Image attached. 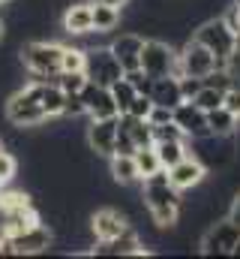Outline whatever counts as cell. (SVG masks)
I'll list each match as a JSON object with an SVG mask.
<instances>
[{
  "label": "cell",
  "mask_w": 240,
  "mask_h": 259,
  "mask_svg": "<svg viewBox=\"0 0 240 259\" xmlns=\"http://www.w3.org/2000/svg\"><path fill=\"white\" fill-rule=\"evenodd\" d=\"M105 3H111V6H117V9H123V6H126L129 0H105Z\"/></svg>",
  "instance_id": "e575fe53"
},
{
  "label": "cell",
  "mask_w": 240,
  "mask_h": 259,
  "mask_svg": "<svg viewBox=\"0 0 240 259\" xmlns=\"http://www.w3.org/2000/svg\"><path fill=\"white\" fill-rule=\"evenodd\" d=\"M129 229V214L123 208H96L90 214V235L96 241H105V238H117Z\"/></svg>",
  "instance_id": "7c38bea8"
},
{
  "label": "cell",
  "mask_w": 240,
  "mask_h": 259,
  "mask_svg": "<svg viewBox=\"0 0 240 259\" xmlns=\"http://www.w3.org/2000/svg\"><path fill=\"white\" fill-rule=\"evenodd\" d=\"M93 30L96 33H114L120 27V9L105 3V0H93Z\"/></svg>",
  "instance_id": "ffe728a7"
},
{
  "label": "cell",
  "mask_w": 240,
  "mask_h": 259,
  "mask_svg": "<svg viewBox=\"0 0 240 259\" xmlns=\"http://www.w3.org/2000/svg\"><path fill=\"white\" fill-rule=\"evenodd\" d=\"M222 106H225L231 115H237L240 118V88H234V84L225 88V100H222Z\"/></svg>",
  "instance_id": "d6a6232c"
},
{
  "label": "cell",
  "mask_w": 240,
  "mask_h": 259,
  "mask_svg": "<svg viewBox=\"0 0 240 259\" xmlns=\"http://www.w3.org/2000/svg\"><path fill=\"white\" fill-rule=\"evenodd\" d=\"M6 121L12 124L15 130H33V127H42L48 118L39 106V100L27 91V88H18L6 97V109H3Z\"/></svg>",
  "instance_id": "3957f363"
},
{
  "label": "cell",
  "mask_w": 240,
  "mask_h": 259,
  "mask_svg": "<svg viewBox=\"0 0 240 259\" xmlns=\"http://www.w3.org/2000/svg\"><path fill=\"white\" fill-rule=\"evenodd\" d=\"M192 39H198L201 46H207L219 61H228V55L237 49V30L222 18V15H213V18H204L198 27H195V33H192Z\"/></svg>",
  "instance_id": "7a4b0ae2"
},
{
  "label": "cell",
  "mask_w": 240,
  "mask_h": 259,
  "mask_svg": "<svg viewBox=\"0 0 240 259\" xmlns=\"http://www.w3.org/2000/svg\"><path fill=\"white\" fill-rule=\"evenodd\" d=\"M9 244H12V253H15V256H36V253H45V250L54 244V232H51L42 220H36V223H30L27 229L9 235Z\"/></svg>",
  "instance_id": "9c48e42d"
},
{
  "label": "cell",
  "mask_w": 240,
  "mask_h": 259,
  "mask_svg": "<svg viewBox=\"0 0 240 259\" xmlns=\"http://www.w3.org/2000/svg\"><path fill=\"white\" fill-rule=\"evenodd\" d=\"M18 175V157L3 145L0 148V184H12Z\"/></svg>",
  "instance_id": "83f0119b"
},
{
  "label": "cell",
  "mask_w": 240,
  "mask_h": 259,
  "mask_svg": "<svg viewBox=\"0 0 240 259\" xmlns=\"http://www.w3.org/2000/svg\"><path fill=\"white\" fill-rule=\"evenodd\" d=\"M108 175H111V181L120 184V187H132V184L141 181L132 154H111V157H108Z\"/></svg>",
  "instance_id": "ac0fdd59"
},
{
  "label": "cell",
  "mask_w": 240,
  "mask_h": 259,
  "mask_svg": "<svg viewBox=\"0 0 240 259\" xmlns=\"http://www.w3.org/2000/svg\"><path fill=\"white\" fill-rule=\"evenodd\" d=\"M87 78L102 84V88H111L117 78H123V66L120 61L114 58V52L108 46H93L87 49V66H84Z\"/></svg>",
  "instance_id": "ba28073f"
},
{
  "label": "cell",
  "mask_w": 240,
  "mask_h": 259,
  "mask_svg": "<svg viewBox=\"0 0 240 259\" xmlns=\"http://www.w3.org/2000/svg\"><path fill=\"white\" fill-rule=\"evenodd\" d=\"M237 241H240V226L237 223L228 220V217H216V220H210V223L204 226L198 247H201L204 256H231L234 247H237Z\"/></svg>",
  "instance_id": "277c9868"
},
{
  "label": "cell",
  "mask_w": 240,
  "mask_h": 259,
  "mask_svg": "<svg viewBox=\"0 0 240 259\" xmlns=\"http://www.w3.org/2000/svg\"><path fill=\"white\" fill-rule=\"evenodd\" d=\"M225 217L234 220V223L240 226V187L231 193V199H228V214H225Z\"/></svg>",
  "instance_id": "836d02e7"
},
{
  "label": "cell",
  "mask_w": 240,
  "mask_h": 259,
  "mask_svg": "<svg viewBox=\"0 0 240 259\" xmlns=\"http://www.w3.org/2000/svg\"><path fill=\"white\" fill-rule=\"evenodd\" d=\"M177 52H180V66H183V75L207 78L213 69H225V61H219V58H216L207 46H201L198 39H186Z\"/></svg>",
  "instance_id": "52a82bcc"
},
{
  "label": "cell",
  "mask_w": 240,
  "mask_h": 259,
  "mask_svg": "<svg viewBox=\"0 0 240 259\" xmlns=\"http://www.w3.org/2000/svg\"><path fill=\"white\" fill-rule=\"evenodd\" d=\"M159 160H162V169H171L174 163H180L186 154H189V142L186 139H171V142H153Z\"/></svg>",
  "instance_id": "7402d4cb"
},
{
  "label": "cell",
  "mask_w": 240,
  "mask_h": 259,
  "mask_svg": "<svg viewBox=\"0 0 240 259\" xmlns=\"http://www.w3.org/2000/svg\"><path fill=\"white\" fill-rule=\"evenodd\" d=\"M222 100H225V88H216V84H204L198 94H195V106L201 109V112H213V109H219L222 106Z\"/></svg>",
  "instance_id": "d4e9b609"
},
{
  "label": "cell",
  "mask_w": 240,
  "mask_h": 259,
  "mask_svg": "<svg viewBox=\"0 0 240 259\" xmlns=\"http://www.w3.org/2000/svg\"><path fill=\"white\" fill-rule=\"evenodd\" d=\"M234 3H237V6H240V0H234Z\"/></svg>",
  "instance_id": "f35d334b"
},
{
  "label": "cell",
  "mask_w": 240,
  "mask_h": 259,
  "mask_svg": "<svg viewBox=\"0 0 240 259\" xmlns=\"http://www.w3.org/2000/svg\"><path fill=\"white\" fill-rule=\"evenodd\" d=\"M3 36H6V21L0 18V42H3Z\"/></svg>",
  "instance_id": "d590c367"
},
{
  "label": "cell",
  "mask_w": 240,
  "mask_h": 259,
  "mask_svg": "<svg viewBox=\"0 0 240 259\" xmlns=\"http://www.w3.org/2000/svg\"><path fill=\"white\" fill-rule=\"evenodd\" d=\"M147 244L141 241V235L129 226L117 238H105V241H93L90 244V256H147Z\"/></svg>",
  "instance_id": "30bf717a"
},
{
  "label": "cell",
  "mask_w": 240,
  "mask_h": 259,
  "mask_svg": "<svg viewBox=\"0 0 240 259\" xmlns=\"http://www.w3.org/2000/svg\"><path fill=\"white\" fill-rule=\"evenodd\" d=\"M150 100L156 106H168L174 109L183 103V91H180V78L174 75H162V78H153V88H150Z\"/></svg>",
  "instance_id": "d6986e66"
},
{
  "label": "cell",
  "mask_w": 240,
  "mask_h": 259,
  "mask_svg": "<svg viewBox=\"0 0 240 259\" xmlns=\"http://www.w3.org/2000/svg\"><path fill=\"white\" fill-rule=\"evenodd\" d=\"M153 100H150V94H138L135 100H132V106H129V112H123V115H135V118H147L150 121V112H153Z\"/></svg>",
  "instance_id": "f546056e"
},
{
  "label": "cell",
  "mask_w": 240,
  "mask_h": 259,
  "mask_svg": "<svg viewBox=\"0 0 240 259\" xmlns=\"http://www.w3.org/2000/svg\"><path fill=\"white\" fill-rule=\"evenodd\" d=\"M60 58L63 46L51 39H30L18 49V61L33 78H54L60 72Z\"/></svg>",
  "instance_id": "6da1fadb"
},
{
  "label": "cell",
  "mask_w": 240,
  "mask_h": 259,
  "mask_svg": "<svg viewBox=\"0 0 240 259\" xmlns=\"http://www.w3.org/2000/svg\"><path fill=\"white\" fill-rule=\"evenodd\" d=\"M0 241H3V238H0Z\"/></svg>",
  "instance_id": "ab89813d"
},
{
  "label": "cell",
  "mask_w": 240,
  "mask_h": 259,
  "mask_svg": "<svg viewBox=\"0 0 240 259\" xmlns=\"http://www.w3.org/2000/svg\"><path fill=\"white\" fill-rule=\"evenodd\" d=\"M108 49L114 52V58L120 61L123 72H129V69H138V66H141V49H144V36H141L138 30H126V33L111 36Z\"/></svg>",
  "instance_id": "9a60e30c"
},
{
  "label": "cell",
  "mask_w": 240,
  "mask_h": 259,
  "mask_svg": "<svg viewBox=\"0 0 240 259\" xmlns=\"http://www.w3.org/2000/svg\"><path fill=\"white\" fill-rule=\"evenodd\" d=\"M135 142H132V136L126 133V130L117 124V139H114V154H135Z\"/></svg>",
  "instance_id": "4dcf8cb0"
},
{
  "label": "cell",
  "mask_w": 240,
  "mask_h": 259,
  "mask_svg": "<svg viewBox=\"0 0 240 259\" xmlns=\"http://www.w3.org/2000/svg\"><path fill=\"white\" fill-rule=\"evenodd\" d=\"M207 175H210L207 166H204L192 151H189L180 163H174V166L168 169V178H171V184L177 187L180 193H183V190H195V187H201V184L207 181Z\"/></svg>",
  "instance_id": "4fadbf2b"
},
{
  "label": "cell",
  "mask_w": 240,
  "mask_h": 259,
  "mask_svg": "<svg viewBox=\"0 0 240 259\" xmlns=\"http://www.w3.org/2000/svg\"><path fill=\"white\" fill-rule=\"evenodd\" d=\"M87 66V49L84 46H63L60 72H84Z\"/></svg>",
  "instance_id": "cb8c5ba5"
},
{
  "label": "cell",
  "mask_w": 240,
  "mask_h": 259,
  "mask_svg": "<svg viewBox=\"0 0 240 259\" xmlns=\"http://www.w3.org/2000/svg\"><path fill=\"white\" fill-rule=\"evenodd\" d=\"M111 97H114V103H117V112L123 115V112H129V106H132V100L138 97V91H135V84L123 75V78H117V81L111 84Z\"/></svg>",
  "instance_id": "484cf974"
},
{
  "label": "cell",
  "mask_w": 240,
  "mask_h": 259,
  "mask_svg": "<svg viewBox=\"0 0 240 259\" xmlns=\"http://www.w3.org/2000/svg\"><path fill=\"white\" fill-rule=\"evenodd\" d=\"M117 115L114 118H90V124L84 130L87 148L93 157H111L114 154V139H117Z\"/></svg>",
  "instance_id": "8fae6325"
},
{
  "label": "cell",
  "mask_w": 240,
  "mask_h": 259,
  "mask_svg": "<svg viewBox=\"0 0 240 259\" xmlns=\"http://www.w3.org/2000/svg\"><path fill=\"white\" fill-rule=\"evenodd\" d=\"M138 184H141V202H144L147 211H153V208H168V205H180V202H183L180 190L171 184V178H168V169H159V172L141 178Z\"/></svg>",
  "instance_id": "8992f818"
},
{
  "label": "cell",
  "mask_w": 240,
  "mask_h": 259,
  "mask_svg": "<svg viewBox=\"0 0 240 259\" xmlns=\"http://www.w3.org/2000/svg\"><path fill=\"white\" fill-rule=\"evenodd\" d=\"M81 100H84V109H87V118H114L120 115L117 103L111 97V88H102L96 81L87 78V84L81 88Z\"/></svg>",
  "instance_id": "5bb4252c"
},
{
  "label": "cell",
  "mask_w": 240,
  "mask_h": 259,
  "mask_svg": "<svg viewBox=\"0 0 240 259\" xmlns=\"http://www.w3.org/2000/svg\"><path fill=\"white\" fill-rule=\"evenodd\" d=\"M132 157H135V166H138V175H141V178H147V175H153V172L162 169V160H159V154H156L153 145H141V148H135Z\"/></svg>",
  "instance_id": "603a6c76"
},
{
  "label": "cell",
  "mask_w": 240,
  "mask_h": 259,
  "mask_svg": "<svg viewBox=\"0 0 240 259\" xmlns=\"http://www.w3.org/2000/svg\"><path fill=\"white\" fill-rule=\"evenodd\" d=\"M60 27H63V33L72 36V39L90 33V30H93V6L84 3V0H72V3L63 9V15H60Z\"/></svg>",
  "instance_id": "2e32d148"
},
{
  "label": "cell",
  "mask_w": 240,
  "mask_h": 259,
  "mask_svg": "<svg viewBox=\"0 0 240 259\" xmlns=\"http://www.w3.org/2000/svg\"><path fill=\"white\" fill-rule=\"evenodd\" d=\"M180 52L168 42V39H144V49H141V69L153 78H162V75H171L174 66H177Z\"/></svg>",
  "instance_id": "5b68a950"
},
{
  "label": "cell",
  "mask_w": 240,
  "mask_h": 259,
  "mask_svg": "<svg viewBox=\"0 0 240 259\" xmlns=\"http://www.w3.org/2000/svg\"><path fill=\"white\" fill-rule=\"evenodd\" d=\"M171 139H186V133L171 121H162V124H153V142H171Z\"/></svg>",
  "instance_id": "f1b7e54d"
},
{
  "label": "cell",
  "mask_w": 240,
  "mask_h": 259,
  "mask_svg": "<svg viewBox=\"0 0 240 259\" xmlns=\"http://www.w3.org/2000/svg\"><path fill=\"white\" fill-rule=\"evenodd\" d=\"M207 127H210L213 136H234V133L240 130V118L231 115L225 106H219V109L207 112Z\"/></svg>",
  "instance_id": "44dd1931"
},
{
  "label": "cell",
  "mask_w": 240,
  "mask_h": 259,
  "mask_svg": "<svg viewBox=\"0 0 240 259\" xmlns=\"http://www.w3.org/2000/svg\"><path fill=\"white\" fill-rule=\"evenodd\" d=\"M3 3H9V0H0V6H3Z\"/></svg>",
  "instance_id": "74e56055"
},
{
  "label": "cell",
  "mask_w": 240,
  "mask_h": 259,
  "mask_svg": "<svg viewBox=\"0 0 240 259\" xmlns=\"http://www.w3.org/2000/svg\"><path fill=\"white\" fill-rule=\"evenodd\" d=\"M231 256H240V241H237V247H234V253H231Z\"/></svg>",
  "instance_id": "8d00e7d4"
},
{
  "label": "cell",
  "mask_w": 240,
  "mask_h": 259,
  "mask_svg": "<svg viewBox=\"0 0 240 259\" xmlns=\"http://www.w3.org/2000/svg\"><path fill=\"white\" fill-rule=\"evenodd\" d=\"M204 88V78H195V75H183L180 78V91H183V100H195V94Z\"/></svg>",
  "instance_id": "1f68e13d"
},
{
  "label": "cell",
  "mask_w": 240,
  "mask_h": 259,
  "mask_svg": "<svg viewBox=\"0 0 240 259\" xmlns=\"http://www.w3.org/2000/svg\"><path fill=\"white\" fill-rule=\"evenodd\" d=\"M174 124L186 133V139H201V136L210 133V127H207V112H201L192 100H183L180 106H174Z\"/></svg>",
  "instance_id": "e0dca14e"
},
{
  "label": "cell",
  "mask_w": 240,
  "mask_h": 259,
  "mask_svg": "<svg viewBox=\"0 0 240 259\" xmlns=\"http://www.w3.org/2000/svg\"><path fill=\"white\" fill-rule=\"evenodd\" d=\"M54 81L63 94H81V88L87 84V72H57Z\"/></svg>",
  "instance_id": "4316f807"
}]
</instances>
